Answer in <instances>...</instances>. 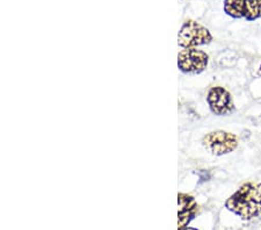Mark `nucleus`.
I'll list each match as a JSON object with an SVG mask.
<instances>
[{
    "label": "nucleus",
    "instance_id": "f257e3e1",
    "mask_svg": "<svg viewBox=\"0 0 261 230\" xmlns=\"http://www.w3.org/2000/svg\"><path fill=\"white\" fill-rule=\"evenodd\" d=\"M225 207L243 220H251L261 213V183L247 182L225 201Z\"/></svg>",
    "mask_w": 261,
    "mask_h": 230
},
{
    "label": "nucleus",
    "instance_id": "f03ea898",
    "mask_svg": "<svg viewBox=\"0 0 261 230\" xmlns=\"http://www.w3.org/2000/svg\"><path fill=\"white\" fill-rule=\"evenodd\" d=\"M213 35L207 27L195 20L185 21L178 33V44L182 49L197 48L210 44Z\"/></svg>",
    "mask_w": 261,
    "mask_h": 230
},
{
    "label": "nucleus",
    "instance_id": "7ed1b4c3",
    "mask_svg": "<svg viewBox=\"0 0 261 230\" xmlns=\"http://www.w3.org/2000/svg\"><path fill=\"white\" fill-rule=\"evenodd\" d=\"M203 148L214 156H224L233 152L238 148L239 141L237 135L225 131H214L202 137Z\"/></svg>",
    "mask_w": 261,
    "mask_h": 230
},
{
    "label": "nucleus",
    "instance_id": "20e7f679",
    "mask_svg": "<svg viewBox=\"0 0 261 230\" xmlns=\"http://www.w3.org/2000/svg\"><path fill=\"white\" fill-rule=\"evenodd\" d=\"M209 55L197 48L184 49L178 54V68L182 73L200 74L207 69Z\"/></svg>",
    "mask_w": 261,
    "mask_h": 230
},
{
    "label": "nucleus",
    "instance_id": "39448f33",
    "mask_svg": "<svg viewBox=\"0 0 261 230\" xmlns=\"http://www.w3.org/2000/svg\"><path fill=\"white\" fill-rule=\"evenodd\" d=\"M207 104L210 112L217 116L231 115L236 111L232 95L223 86L210 87L207 94Z\"/></svg>",
    "mask_w": 261,
    "mask_h": 230
},
{
    "label": "nucleus",
    "instance_id": "423d86ee",
    "mask_svg": "<svg viewBox=\"0 0 261 230\" xmlns=\"http://www.w3.org/2000/svg\"><path fill=\"white\" fill-rule=\"evenodd\" d=\"M178 228L184 230L197 212V203L192 195L179 193L178 195Z\"/></svg>",
    "mask_w": 261,
    "mask_h": 230
},
{
    "label": "nucleus",
    "instance_id": "0eeeda50",
    "mask_svg": "<svg viewBox=\"0 0 261 230\" xmlns=\"http://www.w3.org/2000/svg\"><path fill=\"white\" fill-rule=\"evenodd\" d=\"M223 10L232 19L245 18V0H224Z\"/></svg>",
    "mask_w": 261,
    "mask_h": 230
},
{
    "label": "nucleus",
    "instance_id": "6e6552de",
    "mask_svg": "<svg viewBox=\"0 0 261 230\" xmlns=\"http://www.w3.org/2000/svg\"><path fill=\"white\" fill-rule=\"evenodd\" d=\"M261 18V0H245V19L255 21Z\"/></svg>",
    "mask_w": 261,
    "mask_h": 230
},
{
    "label": "nucleus",
    "instance_id": "1a4fd4ad",
    "mask_svg": "<svg viewBox=\"0 0 261 230\" xmlns=\"http://www.w3.org/2000/svg\"><path fill=\"white\" fill-rule=\"evenodd\" d=\"M258 76H259V77H261V64H260V66H259V70H258Z\"/></svg>",
    "mask_w": 261,
    "mask_h": 230
},
{
    "label": "nucleus",
    "instance_id": "9d476101",
    "mask_svg": "<svg viewBox=\"0 0 261 230\" xmlns=\"http://www.w3.org/2000/svg\"><path fill=\"white\" fill-rule=\"evenodd\" d=\"M184 230H197V229H195V228H189V227H187V228H185Z\"/></svg>",
    "mask_w": 261,
    "mask_h": 230
}]
</instances>
